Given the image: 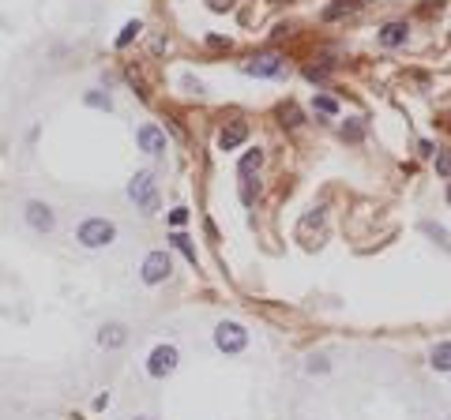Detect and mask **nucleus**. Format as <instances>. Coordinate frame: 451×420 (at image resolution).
Returning <instances> with one entry per match:
<instances>
[{
    "mask_svg": "<svg viewBox=\"0 0 451 420\" xmlns=\"http://www.w3.org/2000/svg\"><path fill=\"white\" fill-rule=\"evenodd\" d=\"M76 240H79V248H87V251L109 248L117 240V226L109 218H87V221H79Z\"/></svg>",
    "mask_w": 451,
    "mask_h": 420,
    "instance_id": "1",
    "label": "nucleus"
},
{
    "mask_svg": "<svg viewBox=\"0 0 451 420\" xmlns=\"http://www.w3.org/2000/svg\"><path fill=\"white\" fill-rule=\"evenodd\" d=\"M128 199H132L143 214H154V210H158V192H154V176H151V173H136L132 180H128Z\"/></svg>",
    "mask_w": 451,
    "mask_h": 420,
    "instance_id": "2",
    "label": "nucleus"
},
{
    "mask_svg": "<svg viewBox=\"0 0 451 420\" xmlns=\"http://www.w3.org/2000/svg\"><path fill=\"white\" fill-rule=\"evenodd\" d=\"M181 364V353L173 345H154L151 357H147V376L151 379H170Z\"/></svg>",
    "mask_w": 451,
    "mask_h": 420,
    "instance_id": "3",
    "label": "nucleus"
},
{
    "mask_svg": "<svg viewBox=\"0 0 451 420\" xmlns=\"http://www.w3.org/2000/svg\"><path fill=\"white\" fill-rule=\"evenodd\" d=\"M215 345L222 353H229V357H233V353H245V345H248V330L241 323H233V319H226V323H218L215 326Z\"/></svg>",
    "mask_w": 451,
    "mask_h": 420,
    "instance_id": "4",
    "label": "nucleus"
},
{
    "mask_svg": "<svg viewBox=\"0 0 451 420\" xmlns=\"http://www.w3.org/2000/svg\"><path fill=\"white\" fill-rule=\"evenodd\" d=\"M170 274H173V259H170V251H151V255L143 259V267H140V278H143L147 285H162Z\"/></svg>",
    "mask_w": 451,
    "mask_h": 420,
    "instance_id": "5",
    "label": "nucleus"
},
{
    "mask_svg": "<svg viewBox=\"0 0 451 420\" xmlns=\"http://www.w3.org/2000/svg\"><path fill=\"white\" fill-rule=\"evenodd\" d=\"M23 218H26V226H31L34 233H53V229H57V210H53L49 203H42V199L26 203Z\"/></svg>",
    "mask_w": 451,
    "mask_h": 420,
    "instance_id": "6",
    "label": "nucleus"
},
{
    "mask_svg": "<svg viewBox=\"0 0 451 420\" xmlns=\"http://www.w3.org/2000/svg\"><path fill=\"white\" fill-rule=\"evenodd\" d=\"M248 76H260V79H282L286 76V64H282L274 53H263V57H252L245 64Z\"/></svg>",
    "mask_w": 451,
    "mask_h": 420,
    "instance_id": "7",
    "label": "nucleus"
},
{
    "mask_svg": "<svg viewBox=\"0 0 451 420\" xmlns=\"http://www.w3.org/2000/svg\"><path fill=\"white\" fill-rule=\"evenodd\" d=\"M136 143L143 154H165V132L158 124H140L136 128Z\"/></svg>",
    "mask_w": 451,
    "mask_h": 420,
    "instance_id": "8",
    "label": "nucleus"
},
{
    "mask_svg": "<svg viewBox=\"0 0 451 420\" xmlns=\"http://www.w3.org/2000/svg\"><path fill=\"white\" fill-rule=\"evenodd\" d=\"M407 38H410L407 23H388V26H380V34H376V42H380L384 49H399V45H407Z\"/></svg>",
    "mask_w": 451,
    "mask_h": 420,
    "instance_id": "9",
    "label": "nucleus"
},
{
    "mask_svg": "<svg viewBox=\"0 0 451 420\" xmlns=\"http://www.w3.org/2000/svg\"><path fill=\"white\" fill-rule=\"evenodd\" d=\"M124 342H128V326L124 323H106L102 330H98V345H102V349H121Z\"/></svg>",
    "mask_w": 451,
    "mask_h": 420,
    "instance_id": "10",
    "label": "nucleus"
},
{
    "mask_svg": "<svg viewBox=\"0 0 451 420\" xmlns=\"http://www.w3.org/2000/svg\"><path fill=\"white\" fill-rule=\"evenodd\" d=\"M245 139H248V124H241V120H237V124L222 128V135H218V151H237Z\"/></svg>",
    "mask_w": 451,
    "mask_h": 420,
    "instance_id": "11",
    "label": "nucleus"
},
{
    "mask_svg": "<svg viewBox=\"0 0 451 420\" xmlns=\"http://www.w3.org/2000/svg\"><path fill=\"white\" fill-rule=\"evenodd\" d=\"M429 364H432V371H451V342H440L429 353Z\"/></svg>",
    "mask_w": 451,
    "mask_h": 420,
    "instance_id": "12",
    "label": "nucleus"
},
{
    "mask_svg": "<svg viewBox=\"0 0 451 420\" xmlns=\"http://www.w3.org/2000/svg\"><path fill=\"white\" fill-rule=\"evenodd\" d=\"M170 244H173V248H177V251H181V255H185V259H188V263H192V267H196V259H199V255H196V244H192V240L185 237V233H173V237H170Z\"/></svg>",
    "mask_w": 451,
    "mask_h": 420,
    "instance_id": "13",
    "label": "nucleus"
},
{
    "mask_svg": "<svg viewBox=\"0 0 451 420\" xmlns=\"http://www.w3.org/2000/svg\"><path fill=\"white\" fill-rule=\"evenodd\" d=\"M140 34H143V23H140V19H128V23H124V31L117 34V49H124V45H132L136 38H140Z\"/></svg>",
    "mask_w": 451,
    "mask_h": 420,
    "instance_id": "14",
    "label": "nucleus"
},
{
    "mask_svg": "<svg viewBox=\"0 0 451 420\" xmlns=\"http://www.w3.org/2000/svg\"><path fill=\"white\" fill-rule=\"evenodd\" d=\"M83 101H87L90 109H106V113L113 109V98L102 94V90H87V94H83Z\"/></svg>",
    "mask_w": 451,
    "mask_h": 420,
    "instance_id": "15",
    "label": "nucleus"
},
{
    "mask_svg": "<svg viewBox=\"0 0 451 420\" xmlns=\"http://www.w3.org/2000/svg\"><path fill=\"white\" fill-rule=\"evenodd\" d=\"M312 109H316V113H324V117H335L338 113V101L331 98V94H316V98H312Z\"/></svg>",
    "mask_w": 451,
    "mask_h": 420,
    "instance_id": "16",
    "label": "nucleus"
},
{
    "mask_svg": "<svg viewBox=\"0 0 451 420\" xmlns=\"http://www.w3.org/2000/svg\"><path fill=\"white\" fill-rule=\"evenodd\" d=\"M354 8H357V0H338V4H331V8H324V19H338V15L354 12Z\"/></svg>",
    "mask_w": 451,
    "mask_h": 420,
    "instance_id": "17",
    "label": "nucleus"
},
{
    "mask_svg": "<svg viewBox=\"0 0 451 420\" xmlns=\"http://www.w3.org/2000/svg\"><path fill=\"white\" fill-rule=\"evenodd\" d=\"M260 165H263V151H248V154L241 158V173H245V176L252 173V169H260Z\"/></svg>",
    "mask_w": 451,
    "mask_h": 420,
    "instance_id": "18",
    "label": "nucleus"
},
{
    "mask_svg": "<svg viewBox=\"0 0 451 420\" xmlns=\"http://www.w3.org/2000/svg\"><path fill=\"white\" fill-rule=\"evenodd\" d=\"M305 371H309V376H327V371H331V360H327V357H309Z\"/></svg>",
    "mask_w": 451,
    "mask_h": 420,
    "instance_id": "19",
    "label": "nucleus"
},
{
    "mask_svg": "<svg viewBox=\"0 0 451 420\" xmlns=\"http://www.w3.org/2000/svg\"><path fill=\"white\" fill-rule=\"evenodd\" d=\"M361 135H365V124H361V120H346V124H343V139H350V143H357Z\"/></svg>",
    "mask_w": 451,
    "mask_h": 420,
    "instance_id": "20",
    "label": "nucleus"
},
{
    "mask_svg": "<svg viewBox=\"0 0 451 420\" xmlns=\"http://www.w3.org/2000/svg\"><path fill=\"white\" fill-rule=\"evenodd\" d=\"M421 229H425V233H429V237H436V240H440V244H444V248L451 244V240H448V229H440V226H432V221H425V226H421Z\"/></svg>",
    "mask_w": 451,
    "mask_h": 420,
    "instance_id": "21",
    "label": "nucleus"
},
{
    "mask_svg": "<svg viewBox=\"0 0 451 420\" xmlns=\"http://www.w3.org/2000/svg\"><path fill=\"white\" fill-rule=\"evenodd\" d=\"M436 173L440 176H451V154H436Z\"/></svg>",
    "mask_w": 451,
    "mask_h": 420,
    "instance_id": "22",
    "label": "nucleus"
},
{
    "mask_svg": "<svg viewBox=\"0 0 451 420\" xmlns=\"http://www.w3.org/2000/svg\"><path fill=\"white\" fill-rule=\"evenodd\" d=\"M282 124H301V117H297V109H293V106H282Z\"/></svg>",
    "mask_w": 451,
    "mask_h": 420,
    "instance_id": "23",
    "label": "nucleus"
},
{
    "mask_svg": "<svg viewBox=\"0 0 451 420\" xmlns=\"http://www.w3.org/2000/svg\"><path fill=\"white\" fill-rule=\"evenodd\" d=\"M170 221H173V226H185V221H188V210H185V207L170 210Z\"/></svg>",
    "mask_w": 451,
    "mask_h": 420,
    "instance_id": "24",
    "label": "nucleus"
},
{
    "mask_svg": "<svg viewBox=\"0 0 451 420\" xmlns=\"http://www.w3.org/2000/svg\"><path fill=\"white\" fill-rule=\"evenodd\" d=\"M207 45H211V49H229V38H218V34H211Z\"/></svg>",
    "mask_w": 451,
    "mask_h": 420,
    "instance_id": "25",
    "label": "nucleus"
},
{
    "mask_svg": "<svg viewBox=\"0 0 451 420\" xmlns=\"http://www.w3.org/2000/svg\"><path fill=\"white\" fill-rule=\"evenodd\" d=\"M418 151H421V154H425V158H432V154H436V146H432V143H429V139H421V143H418Z\"/></svg>",
    "mask_w": 451,
    "mask_h": 420,
    "instance_id": "26",
    "label": "nucleus"
},
{
    "mask_svg": "<svg viewBox=\"0 0 451 420\" xmlns=\"http://www.w3.org/2000/svg\"><path fill=\"white\" fill-rule=\"evenodd\" d=\"M165 45H170V42H165V38H162V34H158V38H154V42H151V49H154V53H162V49H165Z\"/></svg>",
    "mask_w": 451,
    "mask_h": 420,
    "instance_id": "27",
    "label": "nucleus"
},
{
    "mask_svg": "<svg viewBox=\"0 0 451 420\" xmlns=\"http://www.w3.org/2000/svg\"><path fill=\"white\" fill-rule=\"evenodd\" d=\"M448 203H451V184H448Z\"/></svg>",
    "mask_w": 451,
    "mask_h": 420,
    "instance_id": "28",
    "label": "nucleus"
},
{
    "mask_svg": "<svg viewBox=\"0 0 451 420\" xmlns=\"http://www.w3.org/2000/svg\"><path fill=\"white\" fill-rule=\"evenodd\" d=\"M140 420H151V417H140Z\"/></svg>",
    "mask_w": 451,
    "mask_h": 420,
    "instance_id": "29",
    "label": "nucleus"
}]
</instances>
